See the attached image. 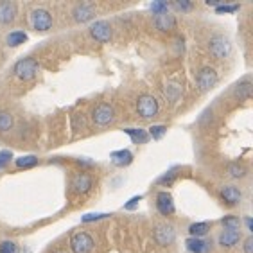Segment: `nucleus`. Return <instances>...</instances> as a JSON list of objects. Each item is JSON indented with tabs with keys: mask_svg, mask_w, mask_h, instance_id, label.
Returning <instances> with one entry per match:
<instances>
[{
	"mask_svg": "<svg viewBox=\"0 0 253 253\" xmlns=\"http://www.w3.org/2000/svg\"><path fill=\"white\" fill-rule=\"evenodd\" d=\"M110 158H112V164L115 167H127L133 164V153L129 151V149H119V151H113L112 155H110Z\"/></svg>",
	"mask_w": 253,
	"mask_h": 253,
	"instance_id": "obj_19",
	"label": "nucleus"
},
{
	"mask_svg": "<svg viewBox=\"0 0 253 253\" xmlns=\"http://www.w3.org/2000/svg\"><path fill=\"white\" fill-rule=\"evenodd\" d=\"M178 170H180V167H172V169L166 170V172H164V174H162L160 178L156 180V185L170 187L176 180H178Z\"/></svg>",
	"mask_w": 253,
	"mask_h": 253,
	"instance_id": "obj_25",
	"label": "nucleus"
},
{
	"mask_svg": "<svg viewBox=\"0 0 253 253\" xmlns=\"http://www.w3.org/2000/svg\"><path fill=\"white\" fill-rule=\"evenodd\" d=\"M18 16L16 2H0V25H11Z\"/></svg>",
	"mask_w": 253,
	"mask_h": 253,
	"instance_id": "obj_16",
	"label": "nucleus"
},
{
	"mask_svg": "<svg viewBox=\"0 0 253 253\" xmlns=\"http://www.w3.org/2000/svg\"><path fill=\"white\" fill-rule=\"evenodd\" d=\"M158 112H160V104H158L155 95H151V93L138 95V99H136V113H138V117L144 119V121H153L158 115Z\"/></svg>",
	"mask_w": 253,
	"mask_h": 253,
	"instance_id": "obj_2",
	"label": "nucleus"
},
{
	"mask_svg": "<svg viewBox=\"0 0 253 253\" xmlns=\"http://www.w3.org/2000/svg\"><path fill=\"white\" fill-rule=\"evenodd\" d=\"M93 176L86 170H79L76 174L72 176V181H70V187H72V192L74 194H79V196H84L88 194L90 190L93 189Z\"/></svg>",
	"mask_w": 253,
	"mask_h": 253,
	"instance_id": "obj_9",
	"label": "nucleus"
},
{
	"mask_svg": "<svg viewBox=\"0 0 253 253\" xmlns=\"http://www.w3.org/2000/svg\"><path fill=\"white\" fill-rule=\"evenodd\" d=\"M31 27H33L36 33H47L54 27V18L52 13L45 7H34L29 15Z\"/></svg>",
	"mask_w": 253,
	"mask_h": 253,
	"instance_id": "obj_3",
	"label": "nucleus"
},
{
	"mask_svg": "<svg viewBox=\"0 0 253 253\" xmlns=\"http://www.w3.org/2000/svg\"><path fill=\"white\" fill-rule=\"evenodd\" d=\"M153 239L158 246H172L176 241V230L172 224L169 223H162L156 224L155 230H153Z\"/></svg>",
	"mask_w": 253,
	"mask_h": 253,
	"instance_id": "obj_11",
	"label": "nucleus"
},
{
	"mask_svg": "<svg viewBox=\"0 0 253 253\" xmlns=\"http://www.w3.org/2000/svg\"><path fill=\"white\" fill-rule=\"evenodd\" d=\"M221 224H223L224 230H241V224H243V219L235 214H228L224 215L221 219Z\"/></svg>",
	"mask_w": 253,
	"mask_h": 253,
	"instance_id": "obj_28",
	"label": "nucleus"
},
{
	"mask_svg": "<svg viewBox=\"0 0 253 253\" xmlns=\"http://www.w3.org/2000/svg\"><path fill=\"white\" fill-rule=\"evenodd\" d=\"M185 248L189 253H210L212 252V243H210L209 239L189 237L185 241Z\"/></svg>",
	"mask_w": 253,
	"mask_h": 253,
	"instance_id": "obj_18",
	"label": "nucleus"
},
{
	"mask_svg": "<svg viewBox=\"0 0 253 253\" xmlns=\"http://www.w3.org/2000/svg\"><path fill=\"white\" fill-rule=\"evenodd\" d=\"M226 172H228L232 180H244L248 176V167L244 166L243 162H232L226 167Z\"/></svg>",
	"mask_w": 253,
	"mask_h": 253,
	"instance_id": "obj_20",
	"label": "nucleus"
},
{
	"mask_svg": "<svg viewBox=\"0 0 253 253\" xmlns=\"http://www.w3.org/2000/svg\"><path fill=\"white\" fill-rule=\"evenodd\" d=\"M153 25L162 33H170L172 29H176V16L170 11L162 13V15H155L153 16Z\"/></svg>",
	"mask_w": 253,
	"mask_h": 253,
	"instance_id": "obj_17",
	"label": "nucleus"
},
{
	"mask_svg": "<svg viewBox=\"0 0 253 253\" xmlns=\"http://www.w3.org/2000/svg\"><path fill=\"white\" fill-rule=\"evenodd\" d=\"M217 81H219V76L215 72V68L212 67H203L196 74V84L201 92H210L217 84Z\"/></svg>",
	"mask_w": 253,
	"mask_h": 253,
	"instance_id": "obj_10",
	"label": "nucleus"
},
{
	"mask_svg": "<svg viewBox=\"0 0 253 253\" xmlns=\"http://www.w3.org/2000/svg\"><path fill=\"white\" fill-rule=\"evenodd\" d=\"M72 126H74V129H76V131H78V129H81V127H84L83 113H78V115H74V117H72Z\"/></svg>",
	"mask_w": 253,
	"mask_h": 253,
	"instance_id": "obj_36",
	"label": "nucleus"
},
{
	"mask_svg": "<svg viewBox=\"0 0 253 253\" xmlns=\"http://www.w3.org/2000/svg\"><path fill=\"white\" fill-rule=\"evenodd\" d=\"M15 126V117L7 110H0V133H7Z\"/></svg>",
	"mask_w": 253,
	"mask_h": 253,
	"instance_id": "obj_27",
	"label": "nucleus"
},
{
	"mask_svg": "<svg viewBox=\"0 0 253 253\" xmlns=\"http://www.w3.org/2000/svg\"><path fill=\"white\" fill-rule=\"evenodd\" d=\"M72 20L76 24H90V22H95V16H97V7L90 2H81V4H76L72 9Z\"/></svg>",
	"mask_w": 253,
	"mask_h": 253,
	"instance_id": "obj_8",
	"label": "nucleus"
},
{
	"mask_svg": "<svg viewBox=\"0 0 253 253\" xmlns=\"http://www.w3.org/2000/svg\"><path fill=\"white\" fill-rule=\"evenodd\" d=\"M13 74H15L20 81H31V79H34V76L38 74V61H36L33 56L18 59V61L13 65Z\"/></svg>",
	"mask_w": 253,
	"mask_h": 253,
	"instance_id": "obj_4",
	"label": "nucleus"
},
{
	"mask_svg": "<svg viewBox=\"0 0 253 253\" xmlns=\"http://www.w3.org/2000/svg\"><path fill=\"white\" fill-rule=\"evenodd\" d=\"M244 226H246V232H248V234L252 235L253 224H252V217H250V215H246V217H244Z\"/></svg>",
	"mask_w": 253,
	"mask_h": 253,
	"instance_id": "obj_39",
	"label": "nucleus"
},
{
	"mask_svg": "<svg viewBox=\"0 0 253 253\" xmlns=\"http://www.w3.org/2000/svg\"><path fill=\"white\" fill-rule=\"evenodd\" d=\"M11 160H13V153H11L9 149L0 151V169H5V167L9 166Z\"/></svg>",
	"mask_w": 253,
	"mask_h": 253,
	"instance_id": "obj_35",
	"label": "nucleus"
},
{
	"mask_svg": "<svg viewBox=\"0 0 253 253\" xmlns=\"http://www.w3.org/2000/svg\"><path fill=\"white\" fill-rule=\"evenodd\" d=\"M164 93H166L167 101H169L170 104H174V102L180 101L183 90H181V86L178 83H166V86H164Z\"/></svg>",
	"mask_w": 253,
	"mask_h": 253,
	"instance_id": "obj_24",
	"label": "nucleus"
},
{
	"mask_svg": "<svg viewBox=\"0 0 253 253\" xmlns=\"http://www.w3.org/2000/svg\"><path fill=\"white\" fill-rule=\"evenodd\" d=\"M207 49L214 59H226L232 54V42L224 34H214V36H210Z\"/></svg>",
	"mask_w": 253,
	"mask_h": 253,
	"instance_id": "obj_1",
	"label": "nucleus"
},
{
	"mask_svg": "<svg viewBox=\"0 0 253 253\" xmlns=\"http://www.w3.org/2000/svg\"><path fill=\"white\" fill-rule=\"evenodd\" d=\"M241 9V4H221L215 7V15H230V13H237Z\"/></svg>",
	"mask_w": 253,
	"mask_h": 253,
	"instance_id": "obj_31",
	"label": "nucleus"
},
{
	"mask_svg": "<svg viewBox=\"0 0 253 253\" xmlns=\"http://www.w3.org/2000/svg\"><path fill=\"white\" fill-rule=\"evenodd\" d=\"M52 253H67V252H65V250H54Z\"/></svg>",
	"mask_w": 253,
	"mask_h": 253,
	"instance_id": "obj_40",
	"label": "nucleus"
},
{
	"mask_svg": "<svg viewBox=\"0 0 253 253\" xmlns=\"http://www.w3.org/2000/svg\"><path fill=\"white\" fill-rule=\"evenodd\" d=\"M0 253H18V244L15 241L5 239V241L0 243Z\"/></svg>",
	"mask_w": 253,
	"mask_h": 253,
	"instance_id": "obj_33",
	"label": "nucleus"
},
{
	"mask_svg": "<svg viewBox=\"0 0 253 253\" xmlns=\"http://www.w3.org/2000/svg\"><path fill=\"white\" fill-rule=\"evenodd\" d=\"M212 230V224L207 223V221H200V223H192L189 226V235L196 239H205L207 235L210 234Z\"/></svg>",
	"mask_w": 253,
	"mask_h": 253,
	"instance_id": "obj_21",
	"label": "nucleus"
},
{
	"mask_svg": "<svg viewBox=\"0 0 253 253\" xmlns=\"http://www.w3.org/2000/svg\"><path fill=\"white\" fill-rule=\"evenodd\" d=\"M252 90H253L252 79L243 78L241 81H237V83L234 84V88H232V95H234V99H237V101H250V97H252Z\"/></svg>",
	"mask_w": 253,
	"mask_h": 253,
	"instance_id": "obj_15",
	"label": "nucleus"
},
{
	"mask_svg": "<svg viewBox=\"0 0 253 253\" xmlns=\"http://www.w3.org/2000/svg\"><path fill=\"white\" fill-rule=\"evenodd\" d=\"M140 200H142V196H133L127 203H124V210H135L136 207H138V203H140Z\"/></svg>",
	"mask_w": 253,
	"mask_h": 253,
	"instance_id": "obj_37",
	"label": "nucleus"
},
{
	"mask_svg": "<svg viewBox=\"0 0 253 253\" xmlns=\"http://www.w3.org/2000/svg\"><path fill=\"white\" fill-rule=\"evenodd\" d=\"M112 214H104V212H97V214H86L81 217V223H95V221L108 219Z\"/></svg>",
	"mask_w": 253,
	"mask_h": 253,
	"instance_id": "obj_34",
	"label": "nucleus"
},
{
	"mask_svg": "<svg viewBox=\"0 0 253 253\" xmlns=\"http://www.w3.org/2000/svg\"><path fill=\"white\" fill-rule=\"evenodd\" d=\"M25 42H27V33L22 29L11 31V33L5 36V45H7V47H20V45L25 43Z\"/></svg>",
	"mask_w": 253,
	"mask_h": 253,
	"instance_id": "obj_23",
	"label": "nucleus"
},
{
	"mask_svg": "<svg viewBox=\"0 0 253 253\" xmlns=\"http://www.w3.org/2000/svg\"><path fill=\"white\" fill-rule=\"evenodd\" d=\"M149 9H151L153 15H162V13L170 11V2H151Z\"/></svg>",
	"mask_w": 253,
	"mask_h": 253,
	"instance_id": "obj_32",
	"label": "nucleus"
},
{
	"mask_svg": "<svg viewBox=\"0 0 253 253\" xmlns=\"http://www.w3.org/2000/svg\"><path fill=\"white\" fill-rule=\"evenodd\" d=\"M219 198L228 207H237L243 201V190L237 185H223L219 190Z\"/></svg>",
	"mask_w": 253,
	"mask_h": 253,
	"instance_id": "obj_13",
	"label": "nucleus"
},
{
	"mask_svg": "<svg viewBox=\"0 0 253 253\" xmlns=\"http://www.w3.org/2000/svg\"><path fill=\"white\" fill-rule=\"evenodd\" d=\"M68 246L72 253H92L95 241L88 232H76L68 241Z\"/></svg>",
	"mask_w": 253,
	"mask_h": 253,
	"instance_id": "obj_7",
	"label": "nucleus"
},
{
	"mask_svg": "<svg viewBox=\"0 0 253 253\" xmlns=\"http://www.w3.org/2000/svg\"><path fill=\"white\" fill-rule=\"evenodd\" d=\"M124 133L131 138V142L136 144V146H138V144H147V140H149L147 129H142V127H126Z\"/></svg>",
	"mask_w": 253,
	"mask_h": 253,
	"instance_id": "obj_22",
	"label": "nucleus"
},
{
	"mask_svg": "<svg viewBox=\"0 0 253 253\" xmlns=\"http://www.w3.org/2000/svg\"><path fill=\"white\" fill-rule=\"evenodd\" d=\"M166 133H167V126H164V124H153V126L149 127L147 135H149V138H153V140H162V138L166 136Z\"/></svg>",
	"mask_w": 253,
	"mask_h": 253,
	"instance_id": "obj_30",
	"label": "nucleus"
},
{
	"mask_svg": "<svg viewBox=\"0 0 253 253\" xmlns=\"http://www.w3.org/2000/svg\"><path fill=\"white\" fill-rule=\"evenodd\" d=\"M115 119H117V115H115V108H113L110 102H101V104H97V106L93 108L92 122L97 127L110 126V124L115 122Z\"/></svg>",
	"mask_w": 253,
	"mask_h": 253,
	"instance_id": "obj_5",
	"label": "nucleus"
},
{
	"mask_svg": "<svg viewBox=\"0 0 253 253\" xmlns=\"http://www.w3.org/2000/svg\"><path fill=\"white\" fill-rule=\"evenodd\" d=\"M243 252L244 253H253V237L248 235V237L243 241Z\"/></svg>",
	"mask_w": 253,
	"mask_h": 253,
	"instance_id": "obj_38",
	"label": "nucleus"
},
{
	"mask_svg": "<svg viewBox=\"0 0 253 253\" xmlns=\"http://www.w3.org/2000/svg\"><path fill=\"white\" fill-rule=\"evenodd\" d=\"M239 243H243V232L241 230H223L217 237V244L224 250L235 248Z\"/></svg>",
	"mask_w": 253,
	"mask_h": 253,
	"instance_id": "obj_14",
	"label": "nucleus"
},
{
	"mask_svg": "<svg viewBox=\"0 0 253 253\" xmlns=\"http://www.w3.org/2000/svg\"><path fill=\"white\" fill-rule=\"evenodd\" d=\"M194 7H196V4L194 2H189V0H176V2H170V9H174L176 13H181V15L190 13Z\"/></svg>",
	"mask_w": 253,
	"mask_h": 253,
	"instance_id": "obj_29",
	"label": "nucleus"
},
{
	"mask_svg": "<svg viewBox=\"0 0 253 253\" xmlns=\"http://www.w3.org/2000/svg\"><path fill=\"white\" fill-rule=\"evenodd\" d=\"M38 164H40V158L36 155H25L15 160L16 169H33V167H36Z\"/></svg>",
	"mask_w": 253,
	"mask_h": 253,
	"instance_id": "obj_26",
	"label": "nucleus"
},
{
	"mask_svg": "<svg viewBox=\"0 0 253 253\" xmlns=\"http://www.w3.org/2000/svg\"><path fill=\"white\" fill-rule=\"evenodd\" d=\"M155 207H156V210H158V214L164 215V217H170V215L176 212L174 200H172L170 192H167V190H160V192L156 194Z\"/></svg>",
	"mask_w": 253,
	"mask_h": 253,
	"instance_id": "obj_12",
	"label": "nucleus"
},
{
	"mask_svg": "<svg viewBox=\"0 0 253 253\" xmlns=\"http://www.w3.org/2000/svg\"><path fill=\"white\" fill-rule=\"evenodd\" d=\"M88 33H90L93 42H97V43H110L113 38V27L108 20H95V22H92L90 27H88Z\"/></svg>",
	"mask_w": 253,
	"mask_h": 253,
	"instance_id": "obj_6",
	"label": "nucleus"
}]
</instances>
